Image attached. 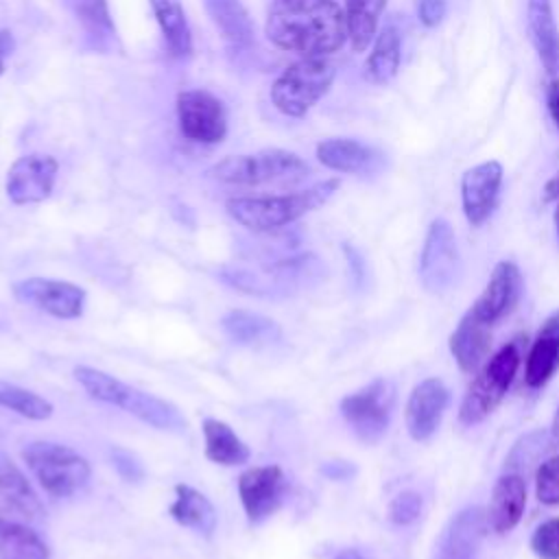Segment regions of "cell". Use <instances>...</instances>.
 <instances>
[{
  "label": "cell",
  "mask_w": 559,
  "mask_h": 559,
  "mask_svg": "<svg viewBox=\"0 0 559 559\" xmlns=\"http://www.w3.org/2000/svg\"><path fill=\"white\" fill-rule=\"evenodd\" d=\"M266 39L301 57H325L349 39L345 9L336 0H273L264 24Z\"/></svg>",
  "instance_id": "6da1fadb"
},
{
  "label": "cell",
  "mask_w": 559,
  "mask_h": 559,
  "mask_svg": "<svg viewBox=\"0 0 559 559\" xmlns=\"http://www.w3.org/2000/svg\"><path fill=\"white\" fill-rule=\"evenodd\" d=\"M74 378L87 391V395L92 400L118 406L124 413L138 417L140 421H144L157 430L181 435L188 428L186 417L173 402L162 400L151 393H144L135 386H129L122 380H118L100 369L81 365L74 369Z\"/></svg>",
  "instance_id": "7a4b0ae2"
},
{
  "label": "cell",
  "mask_w": 559,
  "mask_h": 559,
  "mask_svg": "<svg viewBox=\"0 0 559 559\" xmlns=\"http://www.w3.org/2000/svg\"><path fill=\"white\" fill-rule=\"evenodd\" d=\"M338 179H325L306 190L269 197H234L225 203L227 214L251 231H273L321 207L336 190Z\"/></svg>",
  "instance_id": "3957f363"
},
{
  "label": "cell",
  "mask_w": 559,
  "mask_h": 559,
  "mask_svg": "<svg viewBox=\"0 0 559 559\" xmlns=\"http://www.w3.org/2000/svg\"><path fill=\"white\" fill-rule=\"evenodd\" d=\"M22 459L39 487L52 498L81 491L92 476L90 461L63 443L33 441L22 450Z\"/></svg>",
  "instance_id": "277c9868"
},
{
  "label": "cell",
  "mask_w": 559,
  "mask_h": 559,
  "mask_svg": "<svg viewBox=\"0 0 559 559\" xmlns=\"http://www.w3.org/2000/svg\"><path fill=\"white\" fill-rule=\"evenodd\" d=\"M336 70L325 57H301L273 81L271 100L284 116L301 118L328 94Z\"/></svg>",
  "instance_id": "5b68a950"
},
{
  "label": "cell",
  "mask_w": 559,
  "mask_h": 559,
  "mask_svg": "<svg viewBox=\"0 0 559 559\" xmlns=\"http://www.w3.org/2000/svg\"><path fill=\"white\" fill-rule=\"evenodd\" d=\"M207 175L231 186H262L273 181H299L308 175V164L290 151L264 148L249 155H231L214 164Z\"/></svg>",
  "instance_id": "8992f818"
},
{
  "label": "cell",
  "mask_w": 559,
  "mask_h": 559,
  "mask_svg": "<svg viewBox=\"0 0 559 559\" xmlns=\"http://www.w3.org/2000/svg\"><path fill=\"white\" fill-rule=\"evenodd\" d=\"M522 360L520 338L504 343L478 371L474 382L469 384L461 408L459 419L467 426L483 421L504 397L507 389L511 386L518 367Z\"/></svg>",
  "instance_id": "52a82bcc"
},
{
  "label": "cell",
  "mask_w": 559,
  "mask_h": 559,
  "mask_svg": "<svg viewBox=\"0 0 559 559\" xmlns=\"http://www.w3.org/2000/svg\"><path fill=\"white\" fill-rule=\"evenodd\" d=\"M393 386L389 380H373L341 400V415L362 443H378L391 419Z\"/></svg>",
  "instance_id": "ba28073f"
},
{
  "label": "cell",
  "mask_w": 559,
  "mask_h": 559,
  "mask_svg": "<svg viewBox=\"0 0 559 559\" xmlns=\"http://www.w3.org/2000/svg\"><path fill=\"white\" fill-rule=\"evenodd\" d=\"M461 255L454 231L448 221L437 218L430 223L421 255H419V280L428 293H445L459 284Z\"/></svg>",
  "instance_id": "9c48e42d"
},
{
  "label": "cell",
  "mask_w": 559,
  "mask_h": 559,
  "mask_svg": "<svg viewBox=\"0 0 559 559\" xmlns=\"http://www.w3.org/2000/svg\"><path fill=\"white\" fill-rule=\"evenodd\" d=\"M177 118L181 133L201 144H216L227 133L223 103L207 90H183L177 94Z\"/></svg>",
  "instance_id": "30bf717a"
},
{
  "label": "cell",
  "mask_w": 559,
  "mask_h": 559,
  "mask_svg": "<svg viewBox=\"0 0 559 559\" xmlns=\"http://www.w3.org/2000/svg\"><path fill=\"white\" fill-rule=\"evenodd\" d=\"M13 297L57 319H79L85 308V290L66 280L26 277L11 286Z\"/></svg>",
  "instance_id": "8fae6325"
},
{
  "label": "cell",
  "mask_w": 559,
  "mask_h": 559,
  "mask_svg": "<svg viewBox=\"0 0 559 559\" xmlns=\"http://www.w3.org/2000/svg\"><path fill=\"white\" fill-rule=\"evenodd\" d=\"M286 476L280 465H253L238 476V496L251 524L271 518L284 502Z\"/></svg>",
  "instance_id": "7c38bea8"
},
{
  "label": "cell",
  "mask_w": 559,
  "mask_h": 559,
  "mask_svg": "<svg viewBox=\"0 0 559 559\" xmlns=\"http://www.w3.org/2000/svg\"><path fill=\"white\" fill-rule=\"evenodd\" d=\"M59 164L52 155L28 153L17 157L7 175V197L15 205L41 203L55 188Z\"/></svg>",
  "instance_id": "4fadbf2b"
},
{
  "label": "cell",
  "mask_w": 559,
  "mask_h": 559,
  "mask_svg": "<svg viewBox=\"0 0 559 559\" xmlns=\"http://www.w3.org/2000/svg\"><path fill=\"white\" fill-rule=\"evenodd\" d=\"M502 164L496 159L480 162L467 168L461 177L463 214L472 227L483 225L496 210L502 188Z\"/></svg>",
  "instance_id": "5bb4252c"
},
{
  "label": "cell",
  "mask_w": 559,
  "mask_h": 559,
  "mask_svg": "<svg viewBox=\"0 0 559 559\" xmlns=\"http://www.w3.org/2000/svg\"><path fill=\"white\" fill-rule=\"evenodd\" d=\"M522 288H524V282H522V273H520L518 264L511 260H500L493 266L485 290L480 293V297L476 299V304L469 310L480 321L493 325L518 306V301L522 297Z\"/></svg>",
  "instance_id": "9a60e30c"
},
{
  "label": "cell",
  "mask_w": 559,
  "mask_h": 559,
  "mask_svg": "<svg viewBox=\"0 0 559 559\" xmlns=\"http://www.w3.org/2000/svg\"><path fill=\"white\" fill-rule=\"evenodd\" d=\"M450 393L439 378L421 380L406 402V428L415 441H428L441 424Z\"/></svg>",
  "instance_id": "2e32d148"
},
{
  "label": "cell",
  "mask_w": 559,
  "mask_h": 559,
  "mask_svg": "<svg viewBox=\"0 0 559 559\" xmlns=\"http://www.w3.org/2000/svg\"><path fill=\"white\" fill-rule=\"evenodd\" d=\"M0 513L24 522H39L46 515L33 485L4 452H0Z\"/></svg>",
  "instance_id": "e0dca14e"
},
{
  "label": "cell",
  "mask_w": 559,
  "mask_h": 559,
  "mask_svg": "<svg viewBox=\"0 0 559 559\" xmlns=\"http://www.w3.org/2000/svg\"><path fill=\"white\" fill-rule=\"evenodd\" d=\"M487 528L489 524L485 509H461L445 528V535L439 546V559H474L485 539Z\"/></svg>",
  "instance_id": "ac0fdd59"
},
{
  "label": "cell",
  "mask_w": 559,
  "mask_h": 559,
  "mask_svg": "<svg viewBox=\"0 0 559 559\" xmlns=\"http://www.w3.org/2000/svg\"><path fill=\"white\" fill-rule=\"evenodd\" d=\"M524 507H526V480H524V476L504 472L496 480V485L491 489L489 507L485 511L489 528L498 535L509 533L520 522V518L524 513Z\"/></svg>",
  "instance_id": "d6986e66"
},
{
  "label": "cell",
  "mask_w": 559,
  "mask_h": 559,
  "mask_svg": "<svg viewBox=\"0 0 559 559\" xmlns=\"http://www.w3.org/2000/svg\"><path fill=\"white\" fill-rule=\"evenodd\" d=\"M491 347V325L480 321L472 310L463 314L456 330L450 334V352L461 371H476Z\"/></svg>",
  "instance_id": "ffe728a7"
},
{
  "label": "cell",
  "mask_w": 559,
  "mask_h": 559,
  "mask_svg": "<svg viewBox=\"0 0 559 559\" xmlns=\"http://www.w3.org/2000/svg\"><path fill=\"white\" fill-rule=\"evenodd\" d=\"M559 369V312L550 314L528 349L526 367H524V382L531 389L544 386L555 371Z\"/></svg>",
  "instance_id": "44dd1931"
},
{
  "label": "cell",
  "mask_w": 559,
  "mask_h": 559,
  "mask_svg": "<svg viewBox=\"0 0 559 559\" xmlns=\"http://www.w3.org/2000/svg\"><path fill=\"white\" fill-rule=\"evenodd\" d=\"M526 28L546 72L559 76V28L552 15L550 0L526 2Z\"/></svg>",
  "instance_id": "7402d4cb"
},
{
  "label": "cell",
  "mask_w": 559,
  "mask_h": 559,
  "mask_svg": "<svg viewBox=\"0 0 559 559\" xmlns=\"http://www.w3.org/2000/svg\"><path fill=\"white\" fill-rule=\"evenodd\" d=\"M317 159L336 173L347 175H367L376 170L380 155L352 138H328L317 144Z\"/></svg>",
  "instance_id": "603a6c76"
},
{
  "label": "cell",
  "mask_w": 559,
  "mask_h": 559,
  "mask_svg": "<svg viewBox=\"0 0 559 559\" xmlns=\"http://www.w3.org/2000/svg\"><path fill=\"white\" fill-rule=\"evenodd\" d=\"M168 513L177 524L192 528L203 537H212L218 524V513L210 498L183 483L175 485V500L168 507Z\"/></svg>",
  "instance_id": "cb8c5ba5"
},
{
  "label": "cell",
  "mask_w": 559,
  "mask_h": 559,
  "mask_svg": "<svg viewBox=\"0 0 559 559\" xmlns=\"http://www.w3.org/2000/svg\"><path fill=\"white\" fill-rule=\"evenodd\" d=\"M205 11L218 28L223 41L234 50H245L253 44V22L240 0H203Z\"/></svg>",
  "instance_id": "d4e9b609"
},
{
  "label": "cell",
  "mask_w": 559,
  "mask_h": 559,
  "mask_svg": "<svg viewBox=\"0 0 559 559\" xmlns=\"http://www.w3.org/2000/svg\"><path fill=\"white\" fill-rule=\"evenodd\" d=\"M205 439V459L216 465H242L249 461V445L234 432V428L221 419L205 417L201 424Z\"/></svg>",
  "instance_id": "484cf974"
},
{
  "label": "cell",
  "mask_w": 559,
  "mask_h": 559,
  "mask_svg": "<svg viewBox=\"0 0 559 559\" xmlns=\"http://www.w3.org/2000/svg\"><path fill=\"white\" fill-rule=\"evenodd\" d=\"M400 61H402L400 33L395 26H384L380 33H376L371 41V50L365 59L362 74L369 83L384 85L397 74Z\"/></svg>",
  "instance_id": "4316f807"
},
{
  "label": "cell",
  "mask_w": 559,
  "mask_h": 559,
  "mask_svg": "<svg viewBox=\"0 0 559 559\" xmlns=\"http://www.w3.org/2000/svg\"><path fill=\"white\" fill-rule=\"evenodd\" d=\"M221 325L238 345H271L282 336V330L273 319L251 310H229L223 314Z\"/></svg>",
  "instance_id": "83f0119b"
},
{
  "label": "cell",
  "mask_w": 559,
  "mask_h": 559,
  "mask_svg": "<svg viewBox=\"0 0 559 559\" xmlns=\"http://www.w3.org/2000/svg\"><path fill=\"white\" fill-rule=\"evenodd\" d=\"M164 41L173 57L183 59L192 52V33L181 0H148Z\"/></svg>",
  "instance_id": "f1b7e54d"
},
{
  "label": "cell",
  "mask_w": 559,
  "mask_h": 559,
  "mask_svg": "<svg viewBox=\"0 0 559 559\" xmlns=\"http://www.w3.org/2000/svg\"><path fill=\"white\" fill-rule=\"evenodd\" d=\"M0 559H50V546L31 526L0 515Z\"/></svg>",
  "instance_id": "f546056e"
},
{
  "label": "cell",
  "mask_w": 559,
  "mask_h": 559,
  "mask_svg": "<svg viewBox=\"0 0 559 559\" xmlns=\"http://www.w3.org/2000/svg\"><path fill=\"white\" fill-rule=\"evenodd\" d=\"M384 7L386 0H345L347 35L354 52L367 50L373 41Z\"/></svg>",
  "instance_id": "4dcf8cb0"
},
{
  "label": "cell",
  "mask_w": 559,
  "mask_h": 559,
  "mask_svg": "<svg viewBox=\"0 0 559 559\" xmlns=\"http://www.w3.org/2000/svg\"><path fill=\"white\" fill-rule=\"evenodd\" d=\"M555 448L550 439V430H531L524 437H520L511 452L504 459V472L526 476L531 469L542 465V459L546 452Z\"/></svg>",
  "instance_id": "1f68e13d"
},
{
  "label": "cell",
  "mask_w": 559,
  "mask_h": 559,
  "mask_svg": "<svg viewBox=\"0 0 559 559\" xmlns=\"http://www.w3.org/2000/svg\"><path fill=\"white\" fill-rule=\"evenodd\" d=\"M0 406L2 408H9L26 419H33V421H44L52 415V404L48 400H44L41 395L28 391V389H22L17 384H11V382H2L0 380Z\"/></svg>",
  "instance_id": "d6a6232c"
},
{
  "label": "cell",
  "mask_w": 559,
  "mask_h": 559,
  "mask_svg": "<svg viewBox=\"0 0 559 559\" xmlns=\"http://www.w3.org/2000/svg\"><path fill=\"white\" fill-rule=\"evenodd\" d=\"M79 22L92 37L111 39L116 35L107 0H72Z\"/></svg>",
  "instance_id": "836d02e7"
},
{
  "label": "cell",
  "mask_w": 559,
  "mask_h": 559,
  "mask_svg": "<svg viewBox=\"0 0 559 559\" xmlns=\"http://www.w3.org/2000/svg\"><path fill=\"white\" fill-rule=\"evenodd\" d=\"M535 496L542 504H559V452L542 461L535 472Z\"/></svg>",
  "instance_id": "e575fe53"
},
{
  "label": "cell",
  "mask_w": 559,
  "mask_h": 559,
  "mask_svg": "<svg viewBox=\"0 0 559 559\" xmlns=\"http://www.w3.org/2000/svg\"><path fill=\"white\" fill-rule=\"evenodd\" d=\"M531 550L539 559H559V518H550L535 528Z\"/></svg>",
  "instance_id": "d590c367"
},
{
  "label": "cell",
  "mask_w": 559,
  "mask_h": 559,
  "mask_svg": "<svg viewBox=\"0 0 559 559\" xmlns=\"http://www.w3.org/2000/svg\"><path fill=\"white\" fill-rule=\"evenodd\" d=\"M421 513V496L417 491H402L389 504V520L393 524H411Z\"/></svg>",
  "instance_id": "8d00e7d4"
},
{
  "label": "cell",
  "mask_w": 559,
  "mask_h": 559,
  "mask_svg": "<svg viewBox=\"0 0 559 559\" xmlns=\"http://www.w3.org/2000/svg\"><path fill=\"white\" fill-rule=\"evenodd\" d=\"M111 461H114V467L116 472L127 480V483H140L144 478V467H142V461L124 450V448H114L111 450Z\"/></svg>",
  "instance_id": "74e56055"
},
{
  "label": "cell",
  "mask_w": 559,
  "mask_h": 559,
  "mask_svg": "<svg viewBox=\"0 0 559 559\" xmlns=\"http://www.w3.org/2000/svg\"><path fill=\"white\" fill-rule=\"evenodd\" d=\"M448 11V0H417V20L426 28H435L443 22Z\"/></svg>",
  "instance_id": "f35d334b"
},
{
  "label": "cell",
  "mask_w": 559,
  "mask_h": 559,
  "mask_svg": "<svg viewBox=\"0 0 559 559\" xmlns=\"http://www.w3.org/2000/svg\"><path fill=\"white\" fill-rule=\"evenodd\" d=\"M546 105H548V114H550L555 127L559 129V76H552L546 87Z\"/></svg>",
  "instance_id": "ab89813d"
},
{
  "label": "cell",
  "mask_w": 559,
  "mask_h": 559,
  "mask_svg": "<svg viewBox=\"0 0 559 559\" xmlns=\"http://www.w3.org/2000/svg\"><path fill=\"white\" fill-rule=\"evenodd\" d=\"M321 472H323L325 476H330V478H345V476H352V474H354V467L347 465V463H343V461H341V463L334 461V463L323 465Z\"/></svg>",
  "instance_id": "60d3db41"
},
{
  "label": "cell",
  "mask_w": 559,
  "mask_h": 559,
  "mask_svg": "<svg viewBox=\"0 0 559 559\" xmlns=\"http://www.w3.org/2000/svg\"><path fill=\"white\" fill-rule=\"evenodd\" d=\"M555 199H559V170L544 186V201H555Z\"/></svg>",
  "instance_id": "b9f144b4"
},
{
  "label": "cell",
  "mask_w": 559,
  "mask_h": 559,
  "mask_svg": "<svg viewBox=\"0 0 559 559\" xmlns=\"http://www.w3.org/2000/svg\"><path fill=\"white\" fill-rule=\"evenodd\" d=\"M13 50V37L9 31H0V55H7Z\"/></svg>",
  "instance_id": "7bdbcfd3"
},
{
  "label": "cell",
  "mask_w": 559,
  "mask_h": 559,
  "mask_svg": "<svg viewBox=\"0 0 559 559\" xmlns=\"http://www.w3.org/2000/svg\"><path fill=\"white\" fill-rule=\"evenodd\" d=\"M550 439H552V445H559V408H557V415L550 426Z\"/></svg>",
  "instance_id": "ee69618b"
},
{
  "label": "cell",
  "mask_w": 559,
  "mask_h": 559,
  "mask_svg": "<svg viewBox=\"0 0 559 559\" xmlns=\"http://www.w3.org/2000/svg\"><path fill=\"white\" fill-rule=\"evenodd\" d=\"M334 559H365V557L360 552H356V550H343Z\"/></svg>",
  "instance_id": "f6af8a7d"
},
{
  "label": "cell",
  "mask_w": 559,
  "mask_h": 559,
  "mask_svg": "<svg viewBox=\"0 0 559 559\" xmlns=\"http://www.w3.org/2000/svg\"><path fill=\"white\" fill-rule=\"evenodd\" d=\"M555 229H557V238H559V205L555 210Z\"/></svg>",
  "instance_id": "bcb514c9"
},
{
  "label": "cell",
  "mask_w": 559,
  "mask_h": 559,
  "mask_svg": "<svg viewBox=\"0 0 559 559\" xmlns=\"http://www.w3.org/2000/svg\"><path fill=\"white\" fill-rule=\"evenodd\" d=\"M2 72H4V61L0 59V74H2Z\"/></svg>",
  "instance_id": "7dc6e473"
}]
</instances>
